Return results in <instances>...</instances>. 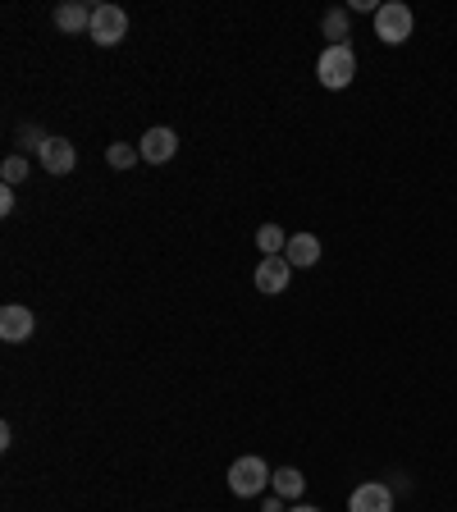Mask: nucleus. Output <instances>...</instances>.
<instances>
[{"label":"nucleus","mask_w":457,"mask_h":512,"mask_svg":"<svg viewBox=\"0 0 457 512\" xmlns=\"http://www.w3.org/2000/svg\"><path fill=\"white\" fill-rule=\"evenodd\" d=\"M14 211V188H0V215Z\"/></svg>","instance_id":"nucleus-18"},{"label":"nucleus","mask_w":457,"mask_h":512,"mask_svg":"<svg viewBox=\"0 0 457 512\" xmlns=\"http://www.w3.org/2000/svg\"><path fill=\"white\" fill-rule=\"evenodd\" d=\"M87 37H92L96 46H119L128 37V14L119 10V5H96Z\"/></svg>","instance_id":"nucleus-4"},{"label":"nucleus","mask_w":457,"mask_h":512,"mask_svg":"<svg viewBox=\"0 0 457 512\" xmlns=\"http://www.w3.org/2000/svg\"><path fill=\"white\" fill-rule=\"evenodd\" d=\"M288 284H293V266H288V256H266V261L256 266V288H261V293L279 298V293H288Z\"/></svg>","instance_id":"nucleus-6"},{"label":"nucleus","mask_w":457,"mask_h":512,"mask_svg":"<svg viewBox=\"0 0 457 512\" xmlns=\"http://www.w3.org/2000/svg\"><path fill=\"white\" fill-rule=\"evenodd\" d=\"M42 165H46V174H74V165H78V147L69 138H51L42 147Z\"/></svg>","instance_id":"nucleus-9"},{"label":"nucleus","mask_w":457,"mask_h":512,"mask_svg":"<svg viewBox=\"0 0 457 512\" xmlns=\"http://www.w3.org/2000/svg\"><path fill=\"white\" fill-rule=\"evenodd\" d=\"M270 485H275L279 499H302V490H307V476H302L298 467H279L275 476H270Z\"/></svg>","instance_id":"nucleus-11"},{"label":"nucleus","mask_w":457,"mask_h":512,"mask_svg":"<svg viewBox=\"0 0 457 512\" xmlns=\"http://www.w3.org/2000/svg\"><path fill=\"white\" fill-rule=\"evenodd\" d=\"M375 37L384 46H403L412 37V10H407L403 0H389V5L375 10Z\"/></svg>","instance_id":"nucleus-3"},{"label":"nucleus","mask_w":457,"mask_h":512,"mask_svg":"<svg viewBox=\"0 0 457 512\" xmlns=\"http://www.w3.org/2000/svg\"><path fill=\"white\" fill-rule=\"evenodd\" d=\"M348 512H394V490L380 480H366L348 494Z\"/></svg>","instance_id":"nucleus-5"},{"label":"nucleus","mask_w":457,"mask_h":512,"mask_svg":"<svg viewBox=\"0 0 457 512\" xmlns=\"http://www.w3.org/2000/svg\"><path fill=\"white\" fill-rule=\"evenodd\" d=\"M288 512H320V508H311V503H293Z\"/></svg>","instance_id":"nucleus-19"},{"label":"nucleus","mask_w":457,"mask_h":512,"mask_svg":"<svg viewBox=\"0 0 457 512\" xmlns=\"http://www.w3.org/2000/svg\"><path fill=\"white\" fill-rule=\"evenodd\" d=\"M320 28H325L330 46H348V10H330L325 19H320Z\"/></svg>","instance_id":"nucleus-13"},{"label":"nucleus","mask_w":457,"mask_h":512,"mask_svg":"<svg viewBox=\"0 0 457 512\" xmlns=\"http://www.w3.org/2000/svg\"><path fill=\"white\" fill-rule=\"evenodd\" d=\"M256 247H261V252L266 256H284V229H279V224H266V229H256Z\"/></svg>","instance_id":"nucleus-14"},{"label":"nucleus","mask_w":457,"mask_h":512,"mask_svg":"<svg viewBox=\"0 0 457 512\" xmlns=\"http://www.w3.org/2000/svg\"><path fill=\"white\" fill-rule=\"evenodd\" d=\"M0 179H5V188H14V183L28 179V156H10L5 165H0Z\"/></svg>","instance_id":"nucleus-16"},{"label":"nucleus","mask_w":457,"mask_h":512,"mask_svg":"<svg viewBox=\"0 0 457 512\" xmlns=\"http://www.w3.org/2000/svg\"><path fill=\"white\" fill-rule=\"evenodd\" d=\"M316 78H320V87L343 92V87L357 78V55H352V46H325L316 60Z\"/></svg>","instance_id":"nucleus-1"},{"label":"nucleus","mask_w":457,"mask_h":512,"mask_svg":"<svg viewBox=\"0 0 457 512\" xmlns=\"http://www.w3.org/2000/svg\"><path fill=\"white\" fill-rule=\"evenodd\" d=\"M270 476H275V471H270L261 458L247 453V458H238L234 467H229V490H234L238 499H256V494L270 485Z\"/></svg>","instance_id":"nucleus-2"},{"label":"nucleus","mask_w":457,"mask_h":512,"mask_svg":"<svg viewBox=\"0 0 457 512\" xmlns=\"http://www.w3.org/2000/svg\"><path fill=\"white\" fill-rule=\"evenodd\" d=\"M284 256H288V266L293 270H311L320 261V238L316 234H293L288 247H284Z\"/></svg>","instance_id":"nucleus-10"},{"label":"nucleus","mask_w":457,"mask_h":512,"mask_svg":"<svg viewBox=\"0 0 457 512\" xmlns=\"http://www.w3.org/2000/svg\"><path fill=\"white\" fill-rule=\"evenodd\" d=\"M19 142H23V147H28V151H37V156H42V147H46V142H51V138H46V133H42V128H23V133H19Z\"/></svg>","instance_id":"nucleus-17"},{"label":"nucleus","mask_w":457,"mask_h":512,"mask_svg":"<svg viewBox=\"0 0 457 512\" xmlns=\"http://www.w3.org/2000/svg\"><path fill=\"white\" fill-rule=\"evenodd\" d=\"M138 151L147 165H165V160H174V151H179V133H174V128H147Z\"/></svg>","instance_id":"nucleus-7"},{"label":"nucleus","mask_w":457,"mask_h":512,"mask_svg":"<svg viewBox=\"0 0 457 512\" xmlns=\"http://www.w3.org/2000/svg\"><path fill=\"white\" fill-rule=\"evenodd\" d=\"M32 330H37V316H32L28 307L10 302V307L0 311V339H5V343H23V339H32Z\"/></svg>","instance_id":"nucleus-8"},{"label":"nucleus","mask_w":457,"mask_h":512,"mask_svg":"<svg viewBox=\"0 0 457 512\" xmlns=\"http://www.w3.org/2000/svg\"><path fill=\"white\" fill-rule=\"evenodd\" d=\"M138 156H142V151H138V147H128V142H110V151H106L110 170H128V165H133Z\"/></svg>","instance_id":"nucleus-15"},{"label":"nucleus","mask_w":457,"mask_h":512,"mask_svg":"<svg viewBox=\"0 0 457 512\" xmlns=\"http://www.w3.org/2000/svg\"><path fill=\"white\" fill-rule=\"evenodd\" d=\"M55 28L60 32H87L92 28V10H87V5H60V10H55Z\"/></svg>","instance_id":"nucleus-12"}]
</instances>
